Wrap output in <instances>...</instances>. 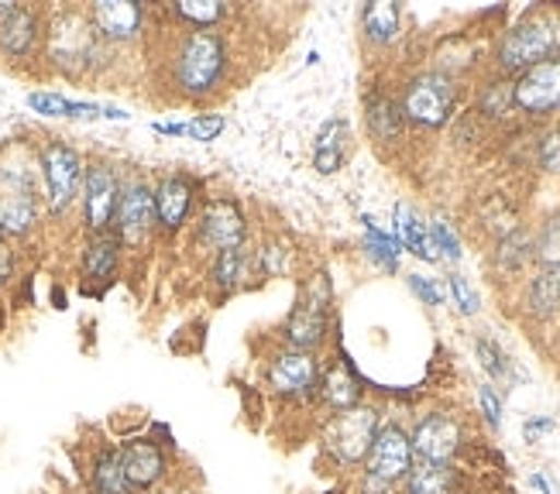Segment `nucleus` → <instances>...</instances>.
<instances>
[{"instance_id":"obj_1","label":"nucleus","mask_w":560,"mask_h":494,"mask_svg":"<svg viewBox=\"0 0 560 494\" xmlns=\"http://www.w3.org/2000/svg\"><path fill=\"white\" fill-rule=\"evenodd\" d=\"M560 56V8H533L499 42L495 62L509 77Z\"/></svg>"},{"instance_id":"obj_2","label":"nucleus","mask_w":560,"mask_h":494,"mask_svg":"<svg viewBox=\"0 0 560 494\" xmlns=\"http://www.w3.org/2000/svg\"><path fill=\"white\" fill-rule=\"evenodd\" d=\"M378 426H382V409L369 405V402L345 409V412H334L320 426V450L337 471H361V463L375 443Z\"/></svg>"},{"instance_id":"obj_3","label":"nucleus","mask_w":560,"mask_h":494,"mask_svg":"<svg viewBox=\"0 0 560 494\" xmlns=\"http://www.w3.org/2000/svg\"><path fill=\"white\" fill-rule=\"evenodd\" d=\"M412 457L430 463H457V457L468 450V423L460 412L451 409H430L417 419V426L409 430Z\"/></svg>"},{"instance_id":"obj_4","label":"nucleus","mask_w":560,"mask_h":494,"mask_svg":"<svg viewBox=\"0 0 560 494\" xmlns=\"http://www.w3.org/2000/svg\"><path fill=\"white\" fill-rule=\"evenodd\" d=\"M327 327H330V282L327 275H316L303 292L296 306H292L285 327H282V340L292 351H320L327 340Z\"/></svg>"},{"instance_id":"obj_5","label":"nucleus","mask_w":560,"mask_h":494,"mask_svg":"<svg viewBox=\"0 0 560 494\" xmlns=\"http://www.w3.org/2000/svg\"><path fill=\"white\" fill-rule=\"evenodd\" d=\"M224 66H228V56H224L221 35H213V32H192L183 42V48H179L176 83L189 96H207L217 83H221Z\"/></svg>"},{"instance_id":"obj_6","label":"nucleus","mask_w":560,"mask_h":494,"mask_svg":"<svg viewBox=\"0 0 560 494\" xmlns=\"http://www.w3.org/2000/svg\"><path fill=\"white\" fill-rule=\"evenodd\" d=\"M316 385H320V361L306 351L282 348L279 354H272L269 367H265V388L279 402H292V405L316 402Z\"/></svg>"},{"instance_id":"obj_7","label":"nucleus","mask_w":560,"mask_h":494,"mask_svg":"<svg viewBox=\"0 0 560 494\" xmlns=\"http://www.w3.org/2000/svg\"><path fill=\"white\" fill-rule=\"evenodd\" d=\"M454 101H457V86L447 72H420V77H412L406 83L399 110L406 120L420 124V128H441V124L451 120Z\"/></svg>"},{"instance_id":"obj_8","label":"nucleus","mask_w":560,"mask_h":494,"mask_svg":"<svg viewBox=\"0 0 560 494\" xmlns=\"http://www.w3.org/2000/svg\"><path fill=\"white\" fill-rule=\"evenodd\" d=\"M412 463H417V457H412L409 430L402 423H396V419H382L372 450H369V457H364V463H361V474H372V478H378L385 484L399 487Z\"/></svg>"},{"instance_id":"obj_9","label":"nucleus","mask_w":560,"mask_h":494,"mask_svg":"<svg viewBox=\"0 0 560 494\" xmlns=\"http://www.w3.org/2000/svg\"><path fill=\"white\" fill-rule=\"evenodd\" d=\"M120 463H125V474L135 494H149L165 487L168 471H173V457L168 447L159 443L155 436H131L125 443H117Z\"/></svg>"},{"instance_id":"obj_10","label":"nucleus","mask_w":560,"mask_h":494,"mask_svg":"<svg viewBox=\"0 0 560 494\" xmlns=\"http://www.w3.org/2000/svg\"><path fill=\"white\" fill-rule=\"evenodd\" d=\"M513 107L526 117L560 114V56L520 72L513 80Z\"/></svg>"},{"instance_id":"obj_11","label":"nucleus","mask_w":560,"mask_h":494,"mask_svg":"<svg viewBox=\"0 0 560 494\" xmlns=\"http://www.w3.org/2000/svg\"><path fill=\"white\" fill-rule=\"evenodd\" d=\"M364 402V381L354 370L351 357L340 351L334 361L320 364V385H316V405H324L330 415L345 412Z\"/></svg>"},{"instance_id":"obj_12","label":"nucleus","mask_w":560,"mask_h":494,"mask_svg":"<svg viewBox=\"0 0 560 494\" xmlns=\"http://www.w3.org/2000/svg\"><path fill=\"white\" fill-rule=\"evenodd\" d=\"M42 172H45V186H48V207L66 210L72 203V196L80 189L83 179V162L72 152L69 144H48L42 152Z\"/></svg>"},{"instance_id":"obj_13","label":"nucleus","mask_w":560,"mask_h":494,"mask_svg":"<svg viewBox=\"0 0 560 494\" xmlns=\"http://www.w3.org/2000/svg\"><path fill=\"white\" fill-rule=\"evenodd\" d=\"M38 200L21 172H0V234H24L35 224Z\"/></svg>"},{"instance_id":"obj_14","label":"nucleus","mask_w":560,"mask_h":494,"mask_svg":"<svg viewBox=\"0 0 560 494\" xmlns=\"http://www.w3.org/2000/svg\"><path fill=\"white\" fill-rule=\"evenodd\" d=\"M197 237L207 251H217V255L228 251V247H237L245 240V213L231 200H213L197 220Z\"/></svg>"},{"instance_id":"obj_15","label":"nucleus","mask_w":560,"mask_h":494,"mask_svg":"<svg viewBox=\"0 0 560 494\" xmlns=\"http://www.w3.org/2000/svg\"><path fill=\"white\" fill-rule=\"evenodd\" d=\"M83 210H86V227L93 234H107V227L114 224L117 216V179L107 165H90L86 172V189H83Z\"/></svg>"},{"instance_id":"obj_16","label":"nucleus","mask_w":560,"mask_h":494,"mask_svg":"<svg viewBox=\"0 0 560 494\" xmlns=\"http://www.w3.org/2000/svg\"><path fill=\"white\" fill-rule=\"evenodd\" d=\"M155 192L144 183H131L117 200V231L128 244H141L155 227Z\"/></svg>"},{"instance_id":"obj_17","label":"nucleus","mask_w":560,"mask_h":494,"mask_svg":"<svg viewBox=\"0 0 560 494\" xmlns=\"http://www.w3.org/2000/svg\"><path fill=\"white\" fill-rule=\"evenodd\" d=\"M465 484V474L457 471V463H430L417 460L402 478V494H457Z\"/></svg>"},{"instance_id":"obj_18","label":"nucleus","mask_w":560,"mask_h":494,"mask_svg":"<svg viewBox=\"0 0 560 494\" xmlns=\"http://www.w3.org/2000/svg\"><path fill=\"white\" fill-rule=\"evenodd\" d=\"M90 17H93V28L114 42L135 38L141 28V8L131 4V0H104V4H93Z\"/></svg>"},{"instance_id":"obj_19","label":"nucleus","mask_w":560,"mask_h":494,"mask_svg":"<svg viewBox=\"0 0 560 494\" xmlns=\"http://www.w3.org/2000/svg\"><path fill=\"white\" fill-rule=\"evenodd\" d=\"M86 481L93 494H135L125 474V463H120L117 443H107V447H101L90 457Z\"/></svg>"},{"instance_id":"obj_20","label":"nucleus","mask_w":560,"mask_h":494,"mask_svg":"<svg viewBox=\"0 0 560 494\" xmlns=\"http://www.w3.org/2000/svg\"><path fill=\"white\" fill-rule=\"evenodd\" d=\"M192 207V186L179 176H168L155 189V216L165 231H179Z\"/></svg>"},{"instance_id":"obj_21","label":"nucleus","mask_w":560,"mask_h":494,"mask_svg":"<svg viewBox=\"0 0 560 494\" xmlns=\"http://www.w3.org/2000/svg\"><path fill=\"white\" fill-rule=\"evenodd\" d=\"M526 313L537 319H550L560 313V268L540 264L537 275L526 285Z\"/></svg>"},{"instance_id":"obj_22","label":"nucleus","mask_w":560,"mask_h":494,"mask_svg":"<svg viewBox=\"0 0 560 494\" xmlns=\"http://www.w3.org/2000/svg\"><path fill=\"white\" fill-rule=\"evenodd\" d=\"M396 237H399V247L412 251L420 261H441V258H436L433 240H430V227L423 224V220L417 216V210H412L409 203L396 207Z\"/></svg>"},{"instance_id":"obj_23","label":"nucleus","mask_w":560,"mask_h":494,"mask_svg":"<svg viewBox=\"0 0 560 494\" xmlns=\"http://www.w3.org/2000/svg\"><path fill=\"white\" fill-rule=\"evenodd\" d=\"M348 124L345 120H327L320 128V138H316V152H313V162L316 168L324 172V176H334V172L345 165V155H348Z\"/></svg>"},{"instance_id":"obj_24","label":"nucleus","mask_w":560,"mask_h":494,"mask_svg":"<svg viewBox=\"0 0 560 494\" xmlns=\"http://www.w3.org/2000/svg\"><path fill=\"white\" fill-rule=\"evenodd\" d=\"M28 107L45 114V117H110V120H125V110H114V107H96V104H77V101H66L59 93H32L28 96Z\"/></svg>"},{"instance_id":"obj_25","label":"nucleus","mask_w":560,"mask_h":494,"mask_svg":"<svg viewBox=\"0 0 560 494\" xmlns=\"http://www.w3.org/2000/svg\"><path fill=\"white\" fill-rule=\"evenodd\" d=\"M35 32H38L35 14L18 8L4 24H0V45H4V52H11V56H24L35 42Z\"/></svg>"},{"instance_id":"obj_26","label":"nucleus","mask_w":560,"mask_h":494,"mask_svg":"<svg viewBox=\"0 0 560 494\" xmlns=\"http://www.w3.org/2000/svg\"><path fill=\"white\" fill-rule=\"evenodd\" d=\"M361 28L375 45H388L399 35V8L396 4H369L361 11Z\"/></svg>"},{"instance_id":"obj_27","label":"nucleus","mask_w":560,"mask_h":494,"mask_svg":"<svg viewBox=\"0 0 560 494\" xmlns=\"http://www.w3.org/2000/svg\"><path fill=\"white\" fill-rule=\"evenodd\" d=\"M475 354H478V361H481V367H485V375H489V378L495 381V388L516 381V367H513V361H509V354L499 348V343H495L492 337H478V340H475Z\"/></svg>"},{"instance_id":"obj_28","label":"nucleus","mask_w":560,"mask_h":494,"mask_svg":"<svg viewBox=\"0 0 560 494\" xmlns=\"http://www.w3.org/2000/svg\"><path fill=\"white\" fill-rule=\"evenodd\" d=\"M117 237L110 234H96L90 244H86V258H83V268H86V279H110L114 268H117Z\"/></svg>"},{"instance_id":"obj_29","label":"nucleus","mask_w":560,"mask_h":494,"mask_svg":"<svg viewBox=\"0 0 560 494\" xmlns=\"http://www.w3.org/2000/svg\"><path fill=\"white\" fill-rule=\"evenodd\" d=\"M361 224H364V251H369V258L385 271H396L399 268V240L378 231L372 216H361Z\"/></svg>"},{"instance_id":"obj_30","label":"nucleus","mask_w":560,"mask_h":494,"mask_svg":"<svg viewBox=\"0 0 560 494\" xmlns=\"http://www.w3.org/2000/svg\"><path fill=\"white\" fill-rule=\"evenodd\" d=\"M245 271H248V251H245V244L228 247V251H221V255H217V261H213V279H217V285H221V289L241 285Z\"/></svg>"},{"instance_id":"obj_31","label":"nucleus","mask_w":560,"mask_h":494,"mask_svg":"<svg viewBox=\"0 0 560 494\" xmlns=\"http://www.w3.org/2000/svg\"><path fill=\"white\" fill-rule=\"evenodd\" d=\"M369 120H372V131H375L382 141H393V138H399V131H402V110H399L393 101H385V96L369 107Z\"/></svg>"},{"instance_id":"obj_32","label":"nucleus","mask_w":560,"mask_h":494,"mask_svg":"<svg viewBox=\"0 0 560 494\" xmlns=\"http://www.w3.org/2000/svg\"><path fill=\"white\" fill-rule=\"evenodd\" d=\"M529 258H537V251H533L529 237H523L520 231H516V234H509V237L499 244V264H502V271H520Z\"/></svg>"},{"instance_id":"obj_33","label":"nucleus","mask_w":560,"mask_h":494,"mask_svg":"<svg viewBox=\"0 0 560 494\" xmlns=\"http://www.w3.org/2000/svg\"><path fill=\"white\" fill-rule=\"evenodd\" d=\"M533 251H537V258L547 268H560V213H553L547 224H544L537 244H533Z\"/></svg>"},{"instance_id":"obj_34","label":"nucleus","mask_w":560,"mask_h":494,"mask_svg":"<svg viewBox=\"0 0 560 494\" xmlns=\"http://www.w3.org/2000/svg\"><path fill=\"white\" fill-rule=\"evenodd\" d=\"M176 14L183 21L200 24V28H210L213 21L224 17V4H210V0H183V4H176Z\"/></svg>"},{"instance_id":"obj_35","label":"nucleus","mask_w":560,"mask_h":494,"mask_svg":"<svg viewBox=\"0 0 560 494\" xmlns=\"http://www.w3.org/2000/svg\"><path fill=\"white\" fill-rule=\"evenodd\" d=\"M427 227H430V240L436 247V258L460 261V240H457V234L447 220H433V224H427Z\"/></svg>"},{"instance_id":"obj_36","label":"nucleus","mask_w":560,"mask_h":494,"mask_svg":"<svg viewBox=\"0 0 560 494\" xmlns=\"http://www.w3.org/2000/svg\"><path fill=\"white\" fill-rule=\"evenodd\" d=\"M478 405H481V419L489 423V430H502V391L492 385V381H485L478 385Z\"/></svg>"},{"instance_id":"obj_37","label":"nucleus","mask_w":560,"mask_h":494,"mask_svg":"<svg viewBox=\"0 0 560 494\" xmlns=\"http://www.w3.org/2000/svg\"><path fill=\"white\" fill-rule=\"evenodd\" d=\"M537 158L547 172H553V176H560V124H553V128L540 138L537 144Z\"/></svg>"},{"instance_id":"obj_38","label":"nucleus","mask_w":560,"mask_h":494,"mask_svg":"<svg viewBox=\"0 0 560 494\" xmlns=\"http://www.w3.org/2000/svg\"><path fill=\"white\" fill-rule=\"evenodd\" d=\"M406 282H409V289L417 292L420 299H423V306H444L447 292H444V285H441V282H433V279H423V275H409Z\"/></svg>"},{"instance_id":"obj_39","label":"nucleus","mask_w":560,"mask_h":494,"mask_svg":"<svg viewBox=\"0 0 560 494\" xmlns=\"http://www.w3.org/2000/svg\"><path fill=\"white\" fill-rule=\"evenodd\" d=\"M451 292H454V299H457V309L465 313V316H475L481 309V299H478V292L468 285V279L451 275Z\"/></svg>"},{"instance_id":"obj_40","label":"nucleus","mask_w":560,"mask_h":494,"mask_svg":"<svg viewBox=\"0 0 560 494\" xmlns=\"http://www.w3.org/2000/svg\"><path fill=\"white\" fill-rule=\"evenodd\" d=\"M221 131H224V117L221 114H203V117H197L186 128V134L197 138V141H213Z\"/></svg>"},{"instance_id":"obj_41","label":"nucleus","mask_w":560,"mask_h":494,"mask_svg":"<svg viewBox=\"0 0 560 494\" xmlns=\"http://www.w3.org/2000/svg\"><path fill=\"white\" fill-rule=\"evenodd\" d=\"M553 419L550 415H529L526 423H523V439L526 443H540V436H547V433H553Z\"/></svg>"},{"instance_id":"obj_42","label":"nucleus","mask_w":560,"mask_h":494,"mask_svg":"<svg viewBox=\"0 0 560 494\" xmlns=\"http://www.w3.org/2000/svg\"><path fill=\"white\" fill-rule=\"evenodd\" d=\"M11 271H14V255H11L8 237L0 234V285H4V282L11 279Z\"/></svg>"},{"instance_id":"obj_43","label":"nucleus","mask_w":560,"mask_h":494,"mask_svg":"<svg viewBox=\"0 0 560 494\" xmlns=\"http://www.w3.org/2000/svg\"><path fill=\"white\" fill-rule=\"evenodd\" d=\"M358 491H361V494H396L393 484H385V481H378V478H372V474H361Z\"/></svg>"},{"instance_id":"obj_44","label":"nucleus","mask_w":560,"mask_h":494,"mask_svg":"<svg viewBox=\"0 0 560 494\" xmlns=\"http://www.w3.org/2000/svg\"><path fill=\"white\" fill-rule=\"evenodd\" d=\"M529 484L537 487L540 494H560V491L553 487V481H550V478H547L544 471H533V474H529Z\"/></svg>"},{"instance_id":"obj_45","label":"nucleus","mask_w":560,"mask_h":494,"mask_svg":"<svg viewBox=\"0 0 560 494\" xmlns=\"http://www.w3.org/2000/svg\"><path fill=\"white\" fill-rule=\"evenodd\" d=\"M186 128H189V124H155V131H159V134H173V138H183Z\"/></svg>"},{"instance_id":"obj_46","label":"nucleus","mask_w":560,"mask_h":494,"mask_svg":"<svg viewBox=\"0 0 560 494\" xmlns=\"http://www.w3.org/2000/svg\"><path fill=\"white\" fill-rule=\"evenodd\" d=\"M14 11H18V4H0V24H4Z\"/></svg>"},{"instance_id":"obj_47","label":"nucleus","mask_w":560,"mask_h":494,"mask_svg":"<svg viewBox=\"0 0 560 494\" xmlns=\"http://www.w3.org/2000/svg\"><path fill=\"white\" fill-rule=\"evenodd\" d=\"M149 494H179V491H173V487H159V491H149Z\"/></svg>"},{"instance_id":"obj_48","label":"nucleus","mask_w":560,"mask_h":494,"mask_svg":"<svg viewBox=\"0 0 560 494\" xmlns=\"http://www.w3.org/2000/svg\"><path fill=\"white\" fill-rule=\"evenodd\" d=\"M457 494H471V491H457Z\"/></svg>"},{"instance_id":"obj_49","label":"nucleus","mask_w":560,"mask_h":494,"mask_svg":"<svg viewBox=\"0 0 560 494\" xmlns=\"http://www.w3.org/2000/svg\"><path fill=\"white\" fill-rule=\"evenodd\" d=\"M86 494H93V491H86Z\"/></svg>"}]
</instances>
